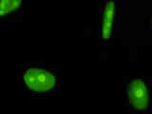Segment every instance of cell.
<instances>
[{
  "label": "cell",
  "mask_w": 152,
  "mask_h": 114,
  "mask_svg": "<svg viewBox=\"0 0 152 114\" xmlns=\"http://www.w3.org/2000/svg\"><path fill=\"white\" fill-rule=\"evenodd\" d=\"M149 31L152 33V13H151V16H150V20H149Z\"/></svg>",
  "instance_id": "5b68a950"
},
{
  "label": "cell",
  "mask_w": 152,
  "mask_h": 114,
  "mask_svg": "<svg viewBox=\"0 0 152 114\" xmlns=\"http://www.w3.org/2000/svg\"><path fill=\"white\" fill-rule=\"evenodd\" d=\"M22 0H1L0 14L1 17L9 15H16L22 12Z\"/></svg>",
  "instance_id": "277c9868"
},
{
  "label": "cell",
  "mask_w": 152,
  "mask_h": 114,
  "mask_svg": "<svg viewBox=\"0 0 152 114\" xmlns=\"http://www.w3.org/2000/svg\"><path fill=\"white\" fill-rule=\"evenodd\" d=\"M125 102L132 113H149L151 110V90L142 78H133L125 89Z\"/></svg>",
  "instance_id": "7a4b0ae2"
},
{
  "label": "cell",
  "mask_w": 152,
  "mask_h": 114,
  "mask_svg": "<svg viewBox=\"0 0 152 114\" xmlns=\"http://www.w3.org/2000/svg\"><path fill=\"white\" fill-rule=\"evenodd\" d=\"M23 84L33 94L49 95L58 89L59 78L53 69L30 66L24 70Z\"/></svg>",
  "instance_id": "6da1fadb"
},
{
  "label": "cell",
  "mask_w": 152,
  "mask_h": 114,
  "mask_svg": "<svg viewBox=\"0 0 152 114\" xmlns=\"http://www.w3.org/2000/svg\"><path fill=\"white\" fill-rule=\"evenodd\" d=\"M116 4L111 0L104 1L100 12V43L106 45L112 41Z\"/></svg>",
  "instance_id": "3957f363"
}]
</instances>
